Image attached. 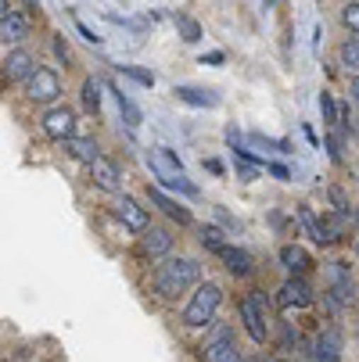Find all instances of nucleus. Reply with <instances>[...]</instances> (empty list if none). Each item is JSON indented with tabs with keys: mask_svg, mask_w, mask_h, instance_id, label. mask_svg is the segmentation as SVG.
<instances>
[{
	"mask_svg": "<svg viewBox=\"0 0 359 362\" xmlns=\"http://www.w3.org/2000/svg\"><path fill=\"white\" fill-rule=\"evenodd\" d=\"M140 251H144L147 258L169 255V251H173V233L162 230V226H147V230H144V240H140Z\"/></svg>",
	"mask_w": 359,
	"mask_h": 362,
	"instance_id": "nucleus-11",
	"label": "nucleus"
},
{
	"mask_svg": "<svg viewBox=\"0 0 359 362\" xmlns=\"http://www.w3.org/2000/svg\"><path fill=\"white\" fill-rule=\"evenodd\" d=\"M280 266L291 269L295 276H309L313 273V258H309V251L298 247V244H284L280 247Z\"/></svg>",
	"mask_w": 359,
	"mask_h": 362,
	"instance_id": "nucleus-12",
	"label": "nucleus"
},
{
	"mask_svg": "<svg viewBox=\"0 0 359 362\" xmlns=\"http://www.w3.org/2000/svg\"><path fill=\"white\" fill-rule=\"evenodd\" d=\"M183 105H190V108H216L220 100H216V93L212 90H201V86H176L173 90Z\"/></svg>",
	"mask_w": 359,
	"mask_h": 362,
	"instance_id": "nucleus-18",
	"label": "nucleus"
},
{
	"mask_svg": "<svg viewBox=\"0 0 359 362\" xmlns=\"http://www.w3.org/2000/svg\"><path fill=\"white\" fill-rule=\"evenodd\" d=\"M220 262L234 273V276H251L255 273V262H251V255L244 251V247H234V244H227L223 251H220Z\"/></svg>",
	"mask_w": 359,
	"mask_h": 362,
	"instance_id": "nucleus-14",
	"label": "nucleus"
},
{
	"mask_svg": "<svg viewBox=\"0 0 359 362\" xmlns=\"http://www.w3.org/2000/svg\"><path fill=\"white\" fill-rule=\"evenodd\" d=\"M147 197H151V204H155V209H159L166 219H173V223H180V226H190V223H194V216L183 209L180 201H173L166 190H159V187H147Z\"/></svg>",
	"mask_w": 359,
	"mask_h": 362,
	"instance_id": "nucleus-8",
	"label": "nucleus"
},
{
	"mask_svg": "<svg viewBox=\"0 0 359 362\" xmlns=\"http://www.w3.org/2000/svg\"><path fill=\"white\" fill-rule=\"evenodd\" d=\"M327 194H331V204H334V212H341V216H352V209H348V201H345L341 187H331Z\"/></svg>",
	"mask_w": 359,
	"mask_h": 362,
	"instance_id": "nucleus-30",
	"label": "nucleus"
},
{
	"mask_svg": "<svg viewBox=\"0 0 359 362\" xmlns=\"http://www.w3.org/2000/svg\"><path fill=\"white\" fill-rule=\"evenodd\" d=\"M355 255H359V244H355Z\"/></svg>",
	"mask_w": 359,
	"mask_h": 362,
	"instance_id": "nucleus-41",
	"label": "nucleus"
},
{
	"mask_svg": "<svg viewBox=\"0 0 359 362\" xmlns=\"http://www.w3.org/2000/svg\"><path fill=\"white\" fill-rule=\"evenodd\" d=\"M55 50H58V58L69 62V47H65V36H55Z\"/></svg>",
	"mask_w": 359,
	"mask_h": 362,
	"instance_id": "nucleus-33",
	"label": "nucleus"
},
{
	"mask_svg": "<svg viewBox=\"0 0 359 362\" xmlns=\"http://www.w3.org/2000/svg\"><path fill=\"white\" fill-rule=\"evenodd\" d=\"M341 22H345V29L359 33V4H345L341 8Z\"/></svg>",
	"mask_w": 359,
	"mask_h": 362,
	"instance_id": "nucleus-29",
	"label": "nucleus"
},
{
	"mask_svg": "<svg viewBox=\"0 0 359 362\" xmlns=\"http://www.w3.org/2000/svg\"><path fill=\"white\" fill-rule=\"evenodd\" d=\"M115 100H119V112H122L126 126H130V129H133V126H140V108L133 105V100H130L122 90H115Z\"/></svg>",
	"mask_w": 359,
	"mask_h": 362,
	"instance_id": "nucleus-22",
	"label": "nucleus"
},
{
	"mask_svg": "<svg viewBox=\"0 0 359 362\" xmlns=\"http://www.w3.org/2000/svg\"><path fill=\"white\" fill-rule=\"evenodd\" d=\"M33 69H36V62H33L29 50H11V54L4 58V65H0V76H4L8 83H25L33 76Z\"/></svg>",
	"mask_w": 359,
	"mask_h": 362,
	"instance_id": "nucleus-9",
	"label": "nucleus"
},
{
	"mask_svg": "<svg viewBox=\"0 0 359 362\" xmlns=\"http://www.w3.org/2000/svg\"><path fill=\"white\" fill-rule=\"evenodd\" d=\"M65 154H69V158H76V162L93 165V162L101 158V147H97L93 140H86V136H69V140H65Z\"/></svg>",
	"mask_w": 359,
	"mask_h": 362,
	"instance_id": "nucleus-16",
	"label": "nucleus"
},
{
	"mask_svg": "<svg viewBox=\"0 0 359 362\" xmlns=\"http://www.w3.org/2000/svg\"><path fill=\"white\" fill-rule=\"evenodd\" d=\"M83 108L86 112H101V83L97 79H83Z\"/></svg>",
	"mask_w": 359,
	"mask_h": 362,
	"instance_id": "nucleus-20",
	"label": "nucleus"
},
{
	"mask_svg": "<svg viewBox=\"0 0 359 362\" xmlns=\"http://www.w3.org/2000/svg\"><path fill=\"white\" fill-rule=\"evenodd\" d=\"M352 223H355V230H359V209H352Z\"/></svg>",
	"mask_w": 359,
	"mask_h": 362,
	"instance_id": "nucleus-39",
	"label": "nucleus"
},
{
	"mask_svg": "<svg viewBox=\"0 0 359 362\" xmlns=\"http://www.w3.org/2000/svg\"><path fill=\"white\" fill-rule=\"evenodd\" d=\"M320 115H324V126H334L338 129V105H334V97L327 90L320 93Z\"/></svg>",
	"mask_w": 359,
	"mask_h": 362,
	"instance_id": "nucleus-25",
	"label": "nucleus"
},
{
	"mask_svg": "<svg viewBox=\"0 0 359 362\" xmlns=\"http://www.w3.org/2000/svg\"><path fill=\"white\" fill-rule=\"evenodd\" d=\"M176 29H180V36H183L187 43H198V40H201V25H198L194 18H187V15H176Z\"/></svg>",
	"mask_w": 359,
	"mask_h": 362,
	"instance_id": "nucleus-24",
	"label": "nucleus"
},
{
	"mask_svg": "<svg viewBox=\"0 0 359 362\" xmlns=\"http://www.w3.org/2000/svg\"><path fill=\"white\" fill-rule=\"evenodd\" d=\"M248 362H255V358H248Z\"/></svg>",
	"mask_w": 359,
	"mask_h": 362,
	"instance_id": "nucleus-42",
	"label": "nucleus"
},
{
	"mask_svg": "<svg viewBox=\"0 0 359 362\" xmlns=\"http://www.w3.org/2000/svg\"><path fill=\"white\" fill-rule=\"evenodd\" d=\"M348 93H352V100L359 105V76H352V79H348Z\"/></svg>",
	"mask_w": 359,
	"mask_h": 362,
	"instance_id": "nucleus-34",
	"label": "nucleus"
},
{
	"mask_svg": "<svg viewBox=\"0 0 359 362\" xmlns=\"http://www.w3.org/2000/svg\"><path fill=\"white\" fill-rule=\"evenodd\" d=\"M151 169H155L162 180H169V176H180V173H183V169L176 165V154H173V151H166V147L151 154Z\"/></svg>",
	"mask_w": 359,
	"mask_h": 362,
	"instance_id": "nucleus-19",
	"label": "nucleus"
},
{
	"mask_svg": "<svg viewBox=\"0 0 359 362\" xmlns=\"http://www.w3.org/2000/svg\"><path fill=\"white\" fill-rule=\"evenodd\" d=\"M25 33H29V25H25V18L22 15H15V11H8L4 18H0V43H22L25 40Z\"/></svg>",
	"mask_w": 359,
	"mask_h": 362,
	"instance_id": "nucleus-17",
	"label": "nucleus"
},
{
	"mask_svg": "<svg viewBox=\"0 0 359 362\" xmlns=\"http://www.w3.org/2000/svg\"><path fill=\"white\" fill-rule=\"evenodd\" d=\"M90 180H93L97 190H108V194L119 190V183H122V180H119V169H115L108 158H97V162L90 165Z\"/></svg>",
	"mask_w": 359,
	"mask_h": 362,
	"instance_id": "nucleus-15",
	"label": "nucleus"
},
{
	"mask_svg": "<svg viewBox=\"0 0 359 362\" xmlns=\"http://www.w3.org/2000/svg\"><path fill=\"white\" fill-rule=\"evenodd\" d=\"M162 183H166L169 190H176V194L183 190L187 197H198V187H194V183H190V180H187L183 173H180V176H169V180H162Z\"/></svg>",
	"mask_w": 359,
	"mask_h": 362,
	"instance_id": "nucleus-26",
	"label": "nucleus"
},
{
	"mask_svg": "<svg viewBox=\"0 0 359 362\" xmlns=\"http://www.w3.org/2000/svg\"><path fill=\"white\" fill-rule=\"evenodd\" d=\"M352 180H355V183H359V169H355V173H352Z\"/></svg>",
	"mask_w": 359,
	"mask_h": 362,
	"instance_id": "nucleus-40",
	"label": "nucleus"
},
{
	"mask_svg": "<svg viewBox=\"0 0 359 362\" xmlns=\"http://www.w3.org/2000/svg\"><path fill=\"white\" fill-rule=\"evenodd\" d=\"M201 362H244L227 323H216V334L209 337V344L201 348Z\"/></svg>",
	"mask_w": 359,
	"mask_h": 362,
	"instance_id": "nucleus-4",
	"label": "nucleus"
},
{
	"mask_svg": "<svg viewBox=\"0 0 359 362\" xmlns=\"http://www.w3.org/2000/svg\"><path fill=\"white\" fill-rule=\"evenodd\" d=\"M338 58H341L345 69H352V72L359 76V40H345L341 50H338Z\"/></svg>",
	"mask_w": 359,
	"mask_h": 362,
	"instance_id": "nucleus-21",
	"label": "nucleus"
},
{
	"mask_svg": "<svg viewBox=\"0 0 359 362\" xmlns=\"http://www.w3.org/2000/svg\"><path fill=\"white\" fill-rule=\"evenodd\" d=\"M76 29H79V36H83L86 43H101V36H97V33H90V29H86L83 22H76Z\"/></svg>",
	"mask_w": 359,
	"mask_h": 362,
	"instance_id": "nucleus-32",
	"label": "nucleus"
},
{
	"mask_svg": "<svg viewBox=\"0 0 359 362\" xmlns=\"http://www.w3.org/2000/svg\"><path fill=\"white\" fill-rule=\"evenodd\" d=\"M201 280V266L194 262V258H169V262H162L155 269V280H151V287H155V294L162 301H176L183 298L190 287H198Z\"/></svg>",
	"mask_w": 359,
	"mask_h": 362,
	"instance_id": "nucleus-1",
	"label": "nucleus"
},
{
	"mask_svg": "<svg viewBox=\"0 0 359 362\" xmlns=\"http://www.w3.org/2000/svg\"><path fill=\"white\" fill-rule=\"evenodd\" d=\"M327 151H331V162H341V158H345V154H341V140H338L334 133L327 136Z\"/></svg>",
	"mask_w": 359,
	"mask_h": 362,
	"instance_id": "nucleus-31",
	"label": "nucleus"
},
{
	"mask_svg": "<svg viewBox=\"0 0 359 362\" xmlns=\"http://www.w3.org/2000/svg\"><path fill=\"white\" fill-rule=\"evenodd\" d=\"M115 216H119V219H122V226H130L133 233H144V230L151 226V216L140 209V204H137L133 197H126V194L115 201Z\"/></svg>",
	"mask_w": 359,
	"mask_h": 362,
	"instance_id": "nucleus-10",
	"label": "nucleus"
},
{
	"mask_svg": "<svg viewBox=\"0 0 359 362\" xmlns=\"http://www.w3.org/2000/svg\"><path fill=\"white\" fill-rule=\"evenodd\" d=\"M237 313H241V323H244L248 337H251L255 344H266V337H270V327H266V313H263V308L255 305L251 298H244V301L237 305Z\"/></svg>",
	"mask_w": 359,
	"mask_h": 362,
	"instance_id": "nucleus-6",
	"label": "nucleus"
},
{
	"mask_svg": "<svg viewBox=\"0 0 359 362\" xmlns=\"http://www.w3.org/2000/svg\"><path fill=\"white\" fill-rule=\"evenodd\" d=\"M40 126H43V133H47L50 140L65 144L69 136H76V112H72V108H50Z\"/></svg>",
	"mask_w": 359,
	"mask_h": 362,
	"instance_id": "nucleus-5",
	"label": "nucleus"
},
{
	"mask_svg": "<svg viewBox=\"0 0 359 362\" xmlns=\"http://www.w3.org/2000/svg\"><path fill=\"white\" fill-rule=\"evenodd\" d=\"M8 11H11V4H8V0H0V18H4Z\"/></svg>",
	"mask_w": 359,
	"mask_h": 362,
	"instance_id": "nucleus-37",
	"label": "nucleus"
},
{
	"mask_svg": "<svg viewBox=\"0 0 359 362\" xmlns=\"http://www.w3.org/2000/svg\"><path fill=\"white\" fill-rule=\"evenodd\" d=\"M341 348H345V341H341V330H324L320 337H317V348H313V358L317 362H341Z\"/></svg>",
	"mask_w": 359,
	"mask_h": 362,
	"instance_id": "nucleus-13",
	"label": "nucleus"
},
{
	"mask_svg": "<svg viewBox=\"0 0 359 362\" xmlns=\"http://www.w3.org/2000/svg\"><path fill=\"white\" fill-rule=\"evenodd\" d=\"M270 173H273V176H280V180H287V169H284V165H270Z\"/></svg>",
	"mask_w": 359,
	"mask_h": 362,
	"instance_id": "nucleus-35",
	"label": "nucleus"
},
{
	"mask_svg": "<svg viewBox=\"0 0 359 362\" xmlns=\"http://www.w3.org/2000/svg\"><path fill=\"white\" fill-rule=\"evenodd\" d=\"M201 244L209 247V251H223L227 247V240H223V230H216V226H201Z\"/></svg>",
	"mask_w": 359,
	"mask_h": 362,
	"instance_id": "nucleus-23",
	"label": "nucleus"
},
{
	"mask_svg": "<svg viewBox=\"0 0 359 362\" xmlns=\"http://www.w3.org/2000/svg\"><path fill=\"white\" fill-rule=\"evenodd\" d=\"M234 169H237V176H241L244 183H251L255 176H259V165H255V162H244V158H234Z\"/></svg>",
	"mask_w": 359,
	"mask_h": 362,
	"instance_id": "nucleus-28",
	"label": "nucleus"
},
{
	"mask_svg": "<svg viewBox=\"0 0 359 362\" xmlns=\"http://www.w3.org/2000/svg\"><path fill=\"white\" fill-rule=\"evenodd\" d=\"M348 133H352V136L359 140V119H352V122H348Z\"/></svg>",
	"mask_w": 359,
	"mask_h": 362,
	"instance_id": "nucleus-36",
	"label": "nucleus"
},
{
	"mask_svg": "<svg viewBox=\"0 0 359 362\" xmlns=\"http://www.w3.org/2000/svg\"><path fill=\"white\" fill-rule=\"evenodd\" d=\"M122 76H130L140 86H155V76H151L147 69H140V65H122Z\"/></svg>",
	"mask_w": 359,
	"mask_h": 362,
	"instance_id": "nucleus-27",
	"label": "nucleus"
},
{
	"mask_svg": "<svg viewBox=\"0 0 359 362\" xmlns=\"http://www.w3.org/2000/svg\"><path fill=\"white\" fill-rule=\"evenodd\" d=\"M277 305H280V308H309V305H313V287L305 284V276H291V280L277 291Z\"/></svg>",
	"mask_w": 359,
	"mask_h": 362,
	"instance_id": "nucleus-7",
	"label": "nucleus"
},
{
	"mask_svg": "<svg viewBox=\"0 0 359 362\" xmlns=\"http://www.w3.org/2000/svg\"><path fill=\"white\" fill-rule=\"evenodd\" d=\"M25 97L33 100V105H55V100L62 97V79H58V72L36 65L33 76L25 79Z\"/></svg>",
	"mask_w": 359,
	"mask_h": 362,
	"instance_id": "nucleus-3",
	"label": "nucleus"
},
{
	"mask_svg": "<svg viewBox=\"0 0 359 362\" xmlns=\"http://www.w3.org/2000/svg\"><path fill=\"white\" fill-rule=\"evenodd\" d=\"M220 305H223V291L216 284H198L194 298L183 308V327H190V330L209 327L216 320V313H220Z\"/></svg>",
	"mask_w": 359,
	"mask_h": 362,
	"instance_id": "nucleus-2",
	"label": "nucleus"
},
{
	"mask_svg": "<svg viewBox=\"0 0 359 362\" xmlns=\"http://www.w3.org/2000/svg\"><path fill=\"white\" fill-rule=\"evenodd\" d=\"M25 8L29 11H40V0H25Z\"/></svg>",
	"mask_w": 359,
	"mask_h": 362,
	"instance_id": "nucleus-38",
	"label": "nucleus"
}]
</instances>
